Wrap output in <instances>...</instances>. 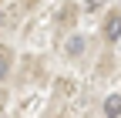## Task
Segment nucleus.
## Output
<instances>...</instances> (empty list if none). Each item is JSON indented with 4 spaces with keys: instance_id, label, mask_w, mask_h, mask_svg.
<instances>
[{
    "instance_id": "obj_1",
    "label": "nucleus",
    "mask_w": 121,
    "mask_h": 118,
    "mask_svg": "<svg viewBox=\"0 0 121 118\" xmlns=\"http://www.w3.org/2000/svg\"><path fill=\"white\" fill-rule=\"evenodd\" d=\"M104 111H108V115H118L121 111V95H111L108 101H104Z\"/></svg>"
},
{
    "instance_id": "obj_2",
    "label": "nucleus",
    "mask_w": 121,
    "mask_h": 118,
    "mask_svg": "<svg viewBox=\"0 0 121 118\" xmlns=\"http://www.w3.org/2000/svg\"><path fill=\"white\" fill-rule=\"evenodd\" d=\"M108 37H111V41L121 37V17H111V20H108Z\"/></svg>"
},
{
    "instance_id": "obj_3",
    "label": "nucleus",
    "mask_w": 121,
    "mask_h": 118,
    "mask_svg": "<svg viewBox=\"0 0 121 118\" xmlns=\"http://www.w3.org/2000/svg\"><path fill=\"white\" fill-rule=\"evenodd\" d=\"M87 7H101V0H87Z\"/></svg>"
}]
</instances>
